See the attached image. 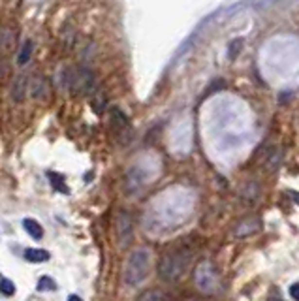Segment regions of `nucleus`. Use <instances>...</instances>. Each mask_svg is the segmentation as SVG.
Instances as JSON below:
<instances>
[{
  "instance_id": "nucleus-4",
  "label": "nucleus",
  "mask_w": 299,
  "mask_h": 301,
  "mask_svg": "<svg viewBox=\"0 0 299 301\" xmlns=\"http://www.w3.org/2000/svg\"><path fill=\"white\" fill-rule=\"evenodd\" d=\"M115 231H117V239H119V245H121V247H126V245L132 241V233H134V228H132V216H130L126 211H121V213L117 215Z\"/></svg>"
},
{
  "instance_id": "nucleus-2",
  "label": "nucleus",
  "mask_w": 299,
  "mask_h": 301,
  "mask_svg": "<svg viewBox=\"0 0 299 301\" xmlns=\"http://www.w3.org/2000/svg\"><path fill=\"white\" fill-rule=\"evenodd\" d=\"M149 267H151V250L143 247L132 250L124 266V283L128 286L141 284L149 275Z\"/></svg>"
},
{
  "instance_id": "nucleus-3",
  "label": "nucleus",
  "mask_w": 299,
  "mask_h": 301,
  "mask_svg": "<svg viewBox=\"0 0 299 301\" xmlns=\"http://www.w3.org/2000/svg\"><path fill=\"white\" fill-rule=\"evenodd\" d=\"M73 75H68V87L75 92H90V89L94 85V77L88 70H71Z\"/></svg>"
},
{
  "instance_id": "nucleus-9",
  "label": "nucleus",
  "mask_w": 299,
  "mask_h": 301,
  "mask_svg": "<svg viewBox=\"0 0 299 301\" xmlns=\"http://www.w3.org/2000/svg\"><path fill=\"white\" fill-rule=\"evenodd\" d=\"M32 53H34V43H32V40H27V42L19 47V53H17V64H19V66H25V64L30 60V57H32Z\"/></svg>"
},
{
  "instance_id": "nucleus-5",
  "label": "nucleus",
  "mask_w": 299,
  "mask_h": 301,
  "mask_svg": "<svg viewBox=\"0 0 299 301\" xmlns=\"http://www.w3.org/2000/svg\"><path fill=\"white\" fill-rule=\"evenodd\" d=\"M262 230V220L258 216H248L241 220L237 226H235V235L237 237H248V235H254Z\"/></svg>"
},
{
  "instance_id": "nucleus-10",
  "label": "nucleus",
  "mask_w": 299,
  "mask_h": 301,
  "mask_svg": "<svg viewBox=\"0 0 299 301\" xmlns=\"http://www.w3.org/2000/svg\"><path fill=\"white\" fill-rule=\"evenodd\" d=\"M23 228L27 230V233L30 237H34V239H42L43 237V228L40 226V222L34 220V218H25L23 220Z\"/></svg>"
},
{
  "instance_id": "nucleus-14",
  "label": "nucleus",
  "mask_w": 299,
  "mask_h": 301,
  "mask_svg": "<svg viewBox=\"0 0 299 301\" xmlns=\"http://www.w3.org/2000/svg\"><path fill=\"white\" fill-rule=\"evenodd\" d=\"M38 290L40 292H47V290H57V283L51 279V277H47V275H43L40 277V281H38Z\"/></svg>"
},
{
  "instance_id": "nucleus-7",
  "label": "nucleus",
  "mask_w": 299,
  "mask_h": 301,
  "mask_svg": "<svg viewBox=\"0 0 299 301\" xmlns=\"http://www.w3.org/2000/svg\"><path fill=\"white\" fill-rule=\"evenodd\" d=\"M203 269L207 273L205 279H198V286L203 290V292H213V286H216L218 283H213V279H216V273L214 269L209 266V264H203Z\"/></svg>"
},
{
  "instance_id": "nucleus-16",
  "label": "nucleus",
  "mask_w": 299,
  "mask_h": 301,
  "mask_svg": "<svg viewBox=\"0 0 299 301\" xmlns=\"http://www.w3.org/2000/svg\"><path fill=\"white\" fill-rule=\"evenodd\" d=\"M47 177H49V179H53V181H51V185H53V187L57 188V190H60V192H68V188L64 187V185H60V181H64V177H62V175H57V173H47Z\"/></svg>"
},
{
  "instance_id": "nucleus-11",
  "label": "nucleus",
  "mask_w": 299,
  "mask_h": 301,
  "mask_svg": "<svg viewBox=\"0 0 299 301\" xmlns=\"http://www.w3.org/2000/svg\"><path fill=\"white\" fill-rule=\"evenodd\" d=\"M32 98H36V100H45L47 98V85H45V79L42 77H36L34 81H32Z\"/></svg>"
},
{
  "instance_id": "nucleus-6",
  "label": "nucleus",
  "mask_w": 299,
  "mask_h": 301,
  "mask_svg": "<svg viewBox=\"0 0 299 301\" xmlns=\"http://www.w3.org/2000/svg\"><path fill=\"white\" fill-rule=\"evenodd\" d=\"M15 47V30L10 27L0 29V55H10Z\"/></svg>"
},
{
  "instance_id": "nucleus-18",
  "label": "nucleus",
  "mask_w": 299,
  "mask_h": 301,
  "mask_svg": "<svg viewBox=\"0 0 299 301\" xmlns=\"http://www.w3.org/2000/svg\"><path fill=\"white\" fill-rule=\"evenodd\" d=\"M290 296H292L296 301H299V283H296V284L290 286Z\"/></svg>"
},
{
  "instance_id": "nucleus-12",
  "label": "nucleus",
  "mask_w": 299,
  "mask_h": 301,
  "mask_svg": "<svg viewBox=\"0 0 299 301\" xmlns=\"http://www.w3.org/2000/svg\"><path fill=\"white\" fill-rule=\"evenodd\" d=\"M25 90H27V77H17L15 79L14 87H12V96H14L15 102H21L25 98Z\"/></svg>"
},
{
  "instance_id": "nucleus-17",
  "label": "nucleus",
  "mask_w": 299,
  "mask_h": 301,
  "mask_svg": "<svg viewBox=\"0 0 299 301\" xmlns=\"http://www.w3.org/2000/svg\"><path fill=\"white\" fill-rule=\"evenodd\" d=\"M241 43H243V40H237V42L231 43V47H229V58H233V53L237 55V51L241 49Z\"/></svg>"
},
{
  "instance_id": "nucleus-1",
  "label": "nucleus",
  "mask_w": 299,
  "mask_h": 301,
  "mask_svg": "<svg viewBox=\"0 0 299 301\" xmlns=\"http://www.w3.org/2000/svg\"><path fill=\"white\" fill-rule=\"evenodd\" d=\"M190 260H192V252L186 250V248H179V250L164 254L160 264H158L160 279L166 281V283H173V281L181 279L190 266Z\"/></svg>"
},
{
  "instance_id": "nucleus-19",
  "label": "nucleus",
  "mask_w": 299,
  "mask_h": 301,
  "mask_svg": "<svg viewBox=\"0 0 299 301\" xmlns=\"http://www.w3.org/2000/svg\"><path fill=\"white\" fill-rule=\"evenodd\" d=\"M68 301H83V300H81L79 296H70V298H68Z\"/></svg>"
},
{
  "instance_id": "nucleus-8",
  "label": "nucleus",
  "mask_w": 299,
  "mask_h": 301,
  "mask_svg": "<svg viewBox=\"0 0 299 301\" xmlns=\"http://www.w3.org/2000/svg\"><path fill=\"white\" fill-rule=\"evenodd\" d=\"M51 254L43 248H27L25 250V260L27 262H34V264H42V262H49Z\"/></svg>"
},
{
  "instance_id": "nucleus-13",
  "label": "nucleus",
  "mask_w": 299,
  "mask_h": 301,
  "mask_svg": "<svg viewBox=\"0 0 299 301\" xmlns=\"http://www.w3.org/2000/svg\"><path fill=\"white\" fill-rule=\"evenodd\" d=\"M136 301H168V296L162 290H145Z\"/></svg>"
},
{
  "instance_id": "nucleus-15",
  "label": "nucleus",
  "mask_w": 299,
  "mask_h": 301,
  "mask_svg": "<svg viewBox=\"0 0 299 301\" xmlns=\"http://www.w3.org/2000/svg\"><path fill=\"white\" fill-rule=\"evenodd\" d=\"M0 292L4 296H14L15 294V286L10 279H0Z\"/></svg>"
}]
</instances>
